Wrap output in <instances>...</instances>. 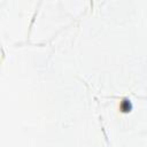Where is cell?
<instances>
[{"mask_svg":"<svg viewBox=\"0 0 147 147\" xmlns=\"http://www.w3.org/2000/svg\"><path fill=\"white\" fill-rule=\"evenodd\" d=\"M131 108H132V105H131V102L129 100H123L122 101V103H121V110L122 111L127 113V111L131 110Z\"/></svg>","mask_w":147,"mask_h":147,"instance_id":"6da1fadb","label":"cell"}]
</instances>
